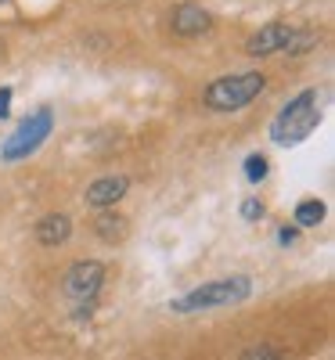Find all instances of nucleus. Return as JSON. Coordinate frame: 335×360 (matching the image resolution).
Returning a JSON list of instances; mask_svg holds the SVG:
<instances>
[{
  "mask_svg": "<svg viewBox=\"0 0 335 360\" xmlns=\"http://www.w3.org/2000/svg\"><path fill=\"white\" fill-rule=\"evenodd\" d=\"M296 238H299V227H289V224H285V227L278 231V242H282V245H292Z\"/></svg>",
  "mask_w": 335,
  "mask_h": 360,
  "instance_id": "f3484780",
  "label": "nucleus"
},
{
  "mask_svg": "<svg viewBox=\"0 0 335 360\" xmlns=\"http://www.w3.org/2000/svg\"><path fill=\"white\" fill-rule=\"evenodd\" d=\"M328 217V205L321 198H303L296 205V227H317Z\"/></svg>",
  "mask_w": 335,
  "mask_h": 360,
  "instance_id": "9b49d317",
  "label": "nucleus"
},
{
  "mask_svg": "<svg viewBox=\"0 0 335 360\" xmlns=\"http://www.w3.org/2000/svg\"><path fill=\"white\" fill-rule=\"evenodd\" d=\"M267 169H270V162H267V155H260V152H253V155L246 159V180H249V184H260V180L267 176Z\"/></svg>",
  "mask_w": 335,
  "mask_h": 360,
  "instance_id": "ddd939ff",
  "label": "nucleus"
},
{
  "mask_svg": "<svg viewBox=\"0 0 335 360\" xmlns=\"http://www.w3.org/2000/svg\"><path fill=\"white\" fill-rule=\"evenodd\" d=\"M241 360H285L278 346H270V342H260V346H249L246 353H241Z\"/></svg>",
  "mask_w": 335,
  "mask_h": 360,
  "instance_id": "4468645a",
  "label": "nucleus"
},
{
  "mask_svg": "<svg viewBox=\"0 0 335 360\" xmlns=\"http://www.w3.org/2000/svg\"><path fill=\"white\" fill-rule=\"evenodd\" d=\"M127 217H119V213H112V209H105V213L94 220V231H98V238L101 242H123L127 238Z\"/></svg>",
  "mask_w": 335,
  "mask_h": 360,
  "instance_id": "9d476101",
  "label": "nucleus"
},
{
  "mask_svg": "<svg viewBox=\"0 0 335 360\" xmlns=\"http://www.w3.org/2000/svg\"><path fill=\"white\" fill-rule=\"evenodd\" d=\"M267 90V76L263 72H234V76H220V79H213L206 86V108L213 112H238V108H246L253 105L260 94Z\"/></svg>",
  "mask_w": 335,
  "mask_h": 360,
  "instance_id": "7ed1b4c3",
  "label": "nucleus"
},
{
  "mask_svg": "<svg viewBox=\"0 0 335 360\" xmlns=\"http://www.w3.org/2000/svg\"><path fill=\"white\" fill-rule=\"evenodd\" d=\"M101 285H105V266H101L98 259H80V263H72L69 274H65V281H62L65 295L76 299V303H94V295L101 292Z\"/></svg>",
  "mask_w": 335,
  "mask_h": 360,
  "instance_id": "39448f33",
  "label": "nucleus"
},
{
  "mask_svg": "<svg viewBox=\"0 0 335 360\" xmlns=\"http://www.w3.org/2000/svg\"><path fill=\"white\" fill-rule=\"evenodd\" d=\"M321 127V94L317 90H303L296 94L270 123V141L278 148H296Z\"/></svg>",
  "mask_w": 335,
  "mask_h": 360,
  "instance_id": "f257e3e1",
  "label": "nucleus"
},
{
  "mask_svg": "<svg viewBox=\"0 0 335 360\" xmlns=\"http://www.w3.org/2000/svg\"><path fill=\"white\" fill-rule=\"evenodd\" d=\"M69 234H72V220H69L65 213H47V217L37 224V242L47 245V249L65 245Z\"/></svg>",
  "mask_w": 335,
  "mask_h": 360,
  "instance_id": "1a4fd4ad",
  "label": "nucleus"
},
{
  "mask_svg": "<svg viewBox=\"0 0 335 360\" xmlns=\"http://www.w3.org/2000/svg\"><path fill=\"white\" fill-rule=\"evenodd\" d=\"M51 130H54V115H51V108H37L33 115L25 119V123L0 144V159L4 162H18V159H29L37 152V148L51 137Z\"/></svg>",
  "mask_w": 335,
  "mask_h": 360,
  "instance_id": "20e7f679",
  "label": "nucleus"
},
{
  "mask_svg": "<svg viewBox=\"0 0 335 360\" xmlns=\"http://www.w3.org/2000/svg\"><path fill=\"white\" fill-rule=\"evenodd\" d=\"M253 295V278L234 274V278H220V281H206L198 288H191L188 295H180L170 303L173 314H202V310H217V307H234L246 303Z\"/></svg>",
  "mask_w": 335,
  "mask_h": 360,
  "instance_id": "f03ea898",
  "label": "nucleus"
},
{
  "mask_svg": "<svg viewBox=\"0 0 335 360\" xmlns=\"http://www.w3.org/2000/svg\"><path fill=\"white\" fill-rule=\"evenodd\" d=\"M263 213H267V205L260 198H246V202H241V220H263Z\"/></svg>",
  "mask_w": 335,
  "mask_h": 360,
  "instance_id": "2eb2a0df",
  "label": "nucleus"
},
{
  "mask_svg": "<svg viewBox=\"0 0 335 360\" xmlns=\"http://www.w3.org/2000/svg\"><path fill=\"white\" fill-rule=\"evenodd\" d=\"M11 115V86H0V119Z\"/></svg>",
  "mask_w": 335,
  "mask_h": 360,
  "instance_id": "dca6fc26",
  "label": "nucleus"
},
{
  "mask_svg": "<svg viewBox=\"0 0 335 360\" xmlns=\"http://www.w3.org/2000/svg\"><path fill=\"white\" fill-rule=\"evenodd\" d=\"M0 4H4V0H0Z\"/></svg>",
  "mask_w": 335,
  "mask_h": 360,
  "instance_id": "a211bd4d",
  "label": "nucleus"
},
{
  "mask_svg": "<svg viewBox=\"0 0 335 360\" xmlns=\"http://www.w3.org/2000/svg\"><path fill=\"white\" fill-rule=\"evenodd\" d=\"M127 191H130V180L123 173H112V176H98L94 184L87 188L83 198H87L90 209H101V213H105V209H115V202L123 198Z\"/></svg>",
  "mask_w": 335,
  "mask_h": 360,
  "instance_id": "0eeeda50",
  "label": "nucleus"
},
{
  "mask_svg": "<svg viewBox=\"0 0 335 360\" xmlns=\"http://www.w3.org/2000/svg\"><path fill=\"white\" fill-rule=\"evenodd\" d=\"M209 29H213V15L202 4H180L173 11V33L180 37H198V33H209Z\"/></svg>",
  "mask_w": 335,
  "mask_h": 360,
  "instance_id": "6e6552de",
  "label": "nucleus"
},
{
  "mask_svg": "<svg viewBox=\"0 0 335 360\" xmlns=\"http://www.w3.org/2000/svg\"><path fill=\"white\" fill-rule=\"evenodd\" d=\"M314 44H317V33H314V29H303V25H296V33H292V40H289L285 54H303V51L314 47Z\"/></svg>",
  "mask_w": 335,
  "mask_h": 360,
  "instance_id": "f8f14e48",
  "label": "nucleus"
},
{
  "mask_svg": "<svg viewBox=\"0 0 335 360\" xmlns=\"http://www.w3.org/2000/svg\"><path fill=\"white\" fill-rule=\"evenodd\" d=\"M296 33V25L289 22H270V25H260V33H253L246 40V54L253 58H267V54H285L289 40Z\"/></svg>",
  "mask_w": 335,
  "mask_h": 360,
  "instance_id": "423d86ee",
  "label": "nucleus"
}]
</instances>
